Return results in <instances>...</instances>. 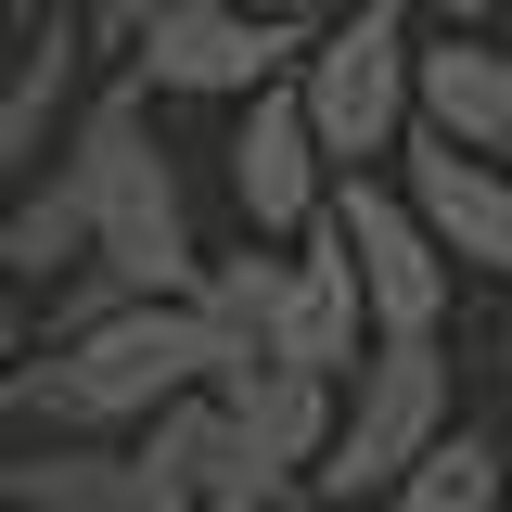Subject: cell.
<instances>
[{
	"label": "cell",
	"mask_w": 512,
	"mask_h": 512,
	"mask_svg": "<svg viewBox=\"0 0 512 512\" xmlns=\"http://www.w3.org/2000/svg\"><path fill=\"white\" fill-rule=\"evenodd\" d=\"M500 512H512V487H500Z\"/></svg>",
	"instance_id": "cell-24"
},
{
	"label": "cell",
	"mask_w": 512,
	"mask_h": 512,
	"mask_svg": "<svg viewBox=\"0 0 512 512\" xmlns=\"http://www.w3.org/2000/svg\"><path fill=\"white\" fill-rule=\"evenodd\" d=\"M0 500L13 512H167L154 474H141L116 436H52L39 461H0Z\"/></svg>",
	"instance_id": "cell-14"
},
{
	"label": "cell",
	"mask_w": 512,
	"mask_h": 512,
	"mask_svg": "<svg viewBox=\"0 0 512 512\" xmlns=\"http://www.w3.org/2000/svg\"><path fill=\"white\" fill-rule=\"evenodd\" d=\"M295 116L320 154H397L410 141V0H359L295 52Z\"/></svg>",
	"instance_id": "cell-4"
},
{
	"label": "cell",
	"mask_w": 512,
	"mask_h": 512,
	"mask_svg": "<svg viewBox=\"0 0 512 512\" xmlns=\"http://www.w3.org/2000/svg\"><path fill=\"white\" fill-rule=\"evenodd\" d=\"M410 116L436 128L448 154H512V39H436V52H410Z\"/></svg>",
	"instance_id": "cell-11"
},
{
	"label": "cell",
	"mask_w": 512,
	"mask_h": 512,
	"mask_svg": "<svg viewBox=\"0 0 512 512\" xmlns=\"http://www.w3.org/2000/svg\"><path fill=\"white\" fill-rule=\"evenodd\" d=\"M26 359V308H13V282H0V372Z\"/></svg>",
	"instance_id": "cell-21"
},
{
	"label": "cell",
	"mask_w": 512,
	"mask_h": 512,
	"mask_svg": "<svg viewBox=\"0 0 512 512\" xmlns=\"http://www.w3.org/2000/svg\"><path fill=\"white\" fill-rule=\"evenodd\" d=\"M359 269H346V244H333V218H308L295 231V256H282V295H269V333H256V359L269 372H308V384H346L359 372Z\"/></svg>",
	"instance_id": "cell-8"
},
{
	"label": "cell",
	"mask_w": 512,
	"mask_h": 512,
	"mask_svg": "<svg viewBox=\"0 0 512 512\" xmlns=\"http://www.w3.org/2000/svg\"><path fill=\"white\" fill-rule=\"evenodd\" d=\"M218 372H244V346L205 308H141V295H128V308L26 346V359L0 372V410L39 423V436H128V423H154L167 397H205Z\"/></svg>",
	"instance_id": "cell-1"
},
{
	"label": "cell",
	"mask_w": 512,
	"mask_h": 512,
	"mask_svg": "<svg viewBox=\"0 0 512 512\" xmlns=\"http://www.w3.org/2000/svg\"><path fill=\"white\" fill-rule=\"evenodd\" d=\"M128 461L154 474L167 512H269V500H282V474L244 448V423H231L218 397H167V410L128 436Z\"/></svg>",
	"instance_id": "cell-7"
},
{
	"label": "cell",
	"mask_w": 512,
	"mask_h": 512,
	"mask_svg": "<svg viewBox=\"0 0 512 512\" xmlns=\"http://www.w3.org/2000/svg\"><path fill=\"white\" fill-rule=\"evenodd\" d=\"M269 295H282V256H269V244H256V256H205V282H192V308L218 320L244 359H256V333H269Z\"/></svg>",
	"instance_id": "cell-17"
},
{
	"label": "cell",
	"mask_w": 512,
	"mask_h": 512,
	"mask_svg": "<svg viewBox=\"0 0 512 512\" xmlns=\"http://www.w3.org/2000/svg\"><path fill=\"white\" fill-rule=\"evenodd\" d=\"M333 244H346V269H359V320H372L384 346H423L448 320V256L410 231V205L384 180H346L333 192Z\"/></svg>",
	"instance_id": "cell-6"
},
{
	"label": "cell",
	"mask_w": 512,
	"mask_h": 512,
	"mask_svg": "<svg viewBox=\"0 0 512 512\" xmlns=\"http://www.w3.org/2000/svg\"><path fill=\"white\" fill-rule=\"evenodd\" d=\"M231 13H282V26H333V13H359V0H231Z\"/></svg>",
	"instance_id": "cell-19"
},
{
	"label": "cell",
	"mask_w": 512,
	"mask_h": 512,
	"mask_svg": "<svg viewBox=\"0 0 512 512\" xmlns=\"http://www.w3.org/2000/svg\"><path fill=\"white\" fill-rule=\"evenodd\" d=\"M0 269H13V282H77V269H90V180L64 167V141H52V167L13 192V218H0Z\"/></svg>",
	"instance_id": "cell-15"
},
{
	"label": "cell",
	"mask_w": 512,
	"mask_h": 512,
	"mask_svg": "<svg viewBox=\"0 0 512 512\" xmlns=\"http://www.w3.org/2000/svg\"><path fill=\"white\" fill-rule=\"evenodd\" d=\"M487 13H500V0H436V26H448V39H474Z\"/></svg>",
	"instance_id": "cell-20"
},
{
	"label": "cell",
	"mask_w": 512,
	"mask_h": 512,
	"mask_svg": "<svg viewBox=\"0 0 512 512\" xmlns=\"http://www.w3.org/2000/svg\"><path fill=\"white\" fill-rule=\"evenodd\" d=\"M167 13H192V0H103V13H90V39H116V52H128V39H141V26H167Z\"/></svg>",
	"instance_id": "cell-18"
},
{
	"label": "cell",
	"mask_w": 512,
	"mask_h": 512,
	"mask_svg": "<svg viewBox=\"0 0 512 512\" xmlns=\"http://www.w3.org/2000/svg\"><path fill=\"white\" fill-rule=\"evenodd\" d=\"M231 192H244L256 244H295L320 218V141H308V116H295V77H269L244 103V128H231Z\"/></svg>",
	"instance_id": "cell-10"
},
{
	"label": "cell",
	"mask_w": 512,
	"mask_h": 512,
	"mask_svg": "<svg viewBox=\"0 0 512 512\" xmlns=\"http://www.w3.org/2000/svg\"><path fill=\"white\" fill-rule=\"evenodd\" d=\"M448 410H461V384H448V346H436V333H423V346H359V384L333 397V448H320L308 500H333V512L384 500V487L448 436Z\"/></svg>",
	"instance_id": "cell-3"
},
{
	"label": "cell",
	"mask_w": 512,
	"mask_h": 512,
	"mask_svg": "<svg viewBox=\"0 0 512 512\" xmlns=\"http://www.w3.org/2000/svg\"><path fill=\"white\" fill-rule=\"evenodd\" d=\"M269 512H333V500H308V487H282V500H269Z\"/></svg>",
	"instance_id": "cell-23"
},
{
	"label": "cell",
	"mask_w": 512,
	"mask_h": 512,
	"mask_svg": "<svg viewBox=\"0 0 512 512\" xmlns=\"http://www.w3.org/2000/svg\"><path fill=\"white\" fill-rule=\"evenodd\" d=\"M0 512H13V500H0Z\"/></svg>",
	"instance_id": "cell-25"
},
{
	"label": "cell",
	"mask_w": 512,
	"mask_h": 512,
	"mask_svg": "<svg viewBox=\"0 0 512 512\" xmlns=\"http://www.w3.org/2000/svg\"><path fill=\"white\" fill-rule=\"evenodd\" d=\"M320 26H282V13H231V0H192L167 26H141L128 64H141V90H218V103H256L269 77H295Z\"/></svg>",
	"instance_id": "cell-5"
},
{
	"label": "cell",
	"mask_w": 512,
	"mask_h": 512,
	"mask_svg": "<svg viewBox=\"0 0 512 512\" xmlns=\"http://www.w3.org/2000/svg\"><path fill=\"white\" fill-rule=\"evenodd\" d=\"M64 167L90 180V269H103L116 295H141V308H192L205 256H192L180 167H167L154 128H141V77H128V90H90V103L64 116Z\"/></svg>",
	"instance_id": "cell-2"
},
{
	"label": "cell",
	"mask_w": 512,
	"mask_h": 512,
	"mask_svg": "<svg viewBox=\"0 0 512 512\" xmlns=\"http://www.w3.org/2000/svg\"><path fill=\"white\" fill-rule=\"evenodd\" d=\"M231 423H244V448L282 474V487H308L320 474V448H333V384H308V372H269V359H244V372H218L205 384Z\"/></svg>",
	"instance_id": "cell-12"
},
{
	"label": "cell",
	"mask_w": 512,
	"mask_h": 512,
	"mask_svg": "<svg viewBox=\"0 0 512 512\" xmlns=\"http://www.w3.org/2000/svg\"><path fill=\"white\" fill-rule=\"evenodd\" d=\"M397 205L448 269H512V180L487 154H448L436 128H410L397 141Z\"/></svg>",
	"instance_id": "cell-9"
},
{
	"label": "cell",
	"mask_w": 512,
	"mask_h": 512,
	"mask_svg": "<svg viewBox=\"0 0 512 512\" xmlns=\"http://www.w3.org/2000/svg\"><path fill=\"white\" fill-rule=\"evenodd\" d=\"M500 487H512V448L461 423V436H436L397 487H384V512H500Z\"/></svg>",
	"instance_id": "cell-16"
},
{
	"label": "cell",
	"mask_w": 512,
	"mask_h": 512,
	"mask_svg": "<svg viewBox=\"0 0 512 512\" xmlns=\"http://www.w3.org/2000/svg\"><path fill=\"white\" fill-rule=\"evenodd\" d=\"M0 13H26V26H64V13H77V0H0Z\"/></svg>",
	"instance_id": "cell-22"
},
{
	"label": "cell",
	"mask_w": 512,
	"mask_h": 512,
	"mask_svg": "<svg viewBox=\"0 0 512 512\" xmlns=\"http://www.w3.org/2000/svg\"><path fill=\"white\" fill-rule=\"evenodd\" d=\"M64 116H77V13L64 26H26V64L0 77V192H26L52 167Z\"/></svg>",
	"instance_id": "cell-13"
}]
</instances>
